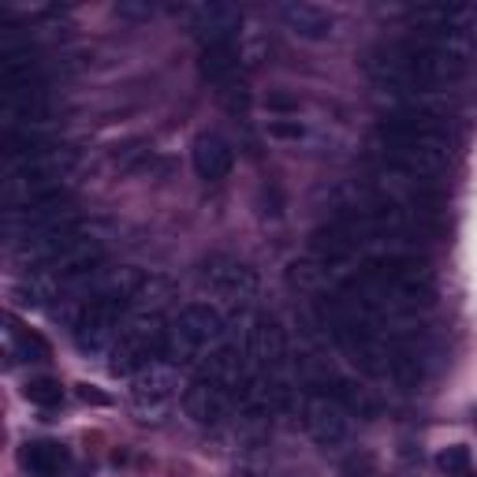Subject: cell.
Returning a JSON list of instances; mask_svg holds the SVG:
<instances>
[{
  "mask_svg": "<svg viewBox=\"0 0 477 477\" xmlns=\"http://www.w3.org/2000/svg\"><path fill=\"white\" fill-rule=\"evenodd\" d=\"M79 153L67 146H52L30 161L12 165L8 180H4V205L8 209H23L34 202H49L64 194V180L75 172Z\"/></svg>",
  "mask_w": 477,
  "mask_h": 477,
  "instance_id": "obj_1",
  "label": "cell"
},
{
  "mask_svg": "<svg viewBox=\"0 0 477 477\" xmlns=\"http://www.w3.org/2000/svg\"><path fill=\"white\" fill-rule=\"evenodd\" d=\"M232 403H235V396L209 377H198L194 384L183 388V411H187V418L198 421V426H217V421H224L227 411H232Z\"/></svg>",
  "mask_w": 477,
  "mask_h": 477,
  "instance_id": "obj_2",
  "label": "cell"
},
{
  "mask_svg": "<svg viewBox=\"0 0 477 477\" xmlns=\"http://www.w3.org/2000/svg\"><path fill=\"white\" fill-rule=\"evenodd\" d=\"M172 328L183 335L187 343H194L205 355L209 347H217L220 343V335H224V317L220 310H213L209 303H187L180 313H175V321Z\"/></svg>",
  "mask_w": 477,
  "mask_h": 477,
  "instance_id": "obj_3",
  "label": "cell"
},
{
  "mask_svg": "<svg viewBox=\"0 0 477 477\" xmlns=\"http://www.w3.org/2000/svg\"><path fill=\"white\" fill-rule=\"evenodd\" d=\"M242 23V12L235 4H224V0H209V4L194 8V34L202 38V45H224V42H235Z\"/></svg>",
  "mask_w": 477,
  "mask_h": 477,
  "instance_id": "obj_4",
  "label": "cell"
},
{
  "mask_svg": "<svg viewBox=\"0 0 477 477\" xmlns=\"http://www.w3.org/2000/svg\"><path fill=\"white\" fill-rule=\"evenodd\" d=\"M205 284L213 291H220L224 298H232V303H250L254 291H258V276L246 269L242 261L213 258L205 265Z\"/></svg>",
  "mask_w": 477,
  "mask_h": 477,
  "instance_id": "obj_5",
  "label": "cell"
},
{
  "mask_svg": "<svg viewBox=\"0 0 477 477\" xmlns=\"http://www.w3.org/2000/svg\"><path fill=\"white\" fill-rule=\"evenodd\" d=\"M306 429H310V436L321 448L343 444V436H347V414H343V406L335 403V399H328V396H310L306 399Z\"/></svg>",
  "mask_w": 477,
  "mask_h": 477,
  "instance_id": "obj_6",
  "label": "cell"
},
{
  "mask_svg": "<svg viewBox=\"0 0 477 477\" xmlns=\"http://www.w3.org/2000/svg\"><path fill=\"white\" fill-rule=\"evenodd\" d=\"M175 388H180V381H175V365L168 362H146L138 373H131V396L142 406L168 403L175 396Z\"/></svg>",
  "mask_w": 477,
  "mask_h": 477,
  "instance_id": "obj_7",
  "label": "cell"
},
{
  "mask_svg": "<svg viewBox=\"0 0 477 477\" xmlns=\"http://www.w3.org/2000/svg\"><path fill=\"white\" fill-rule=\"evenodd\" d=\"M411 19L429 34H466L477 23L473 4H421L411 12Z\"/></svg>",
  "mask_w": 477,
  "mask_h": 477,
  "instance_id": "obj_8",
  "label": "cell"
},
{
  "mask_svg": "<svg viewBox=\"0 0 477 477\" xmlns=\"http://www.w3.org/2000/svg\"><path fill=\"white\" fill-rule=\"evenodd\" d=\"M190 157H194V172H198L205 183H220L235 168L232 146H227L224 138H217V135H198V138H194Z\"/></svg>",
  "mask_w": 477,
  "mask_h": 477,
  "instance_id": "obj_9",
  "label": "cell"
},
{
  "mask_svg": "<svg viewBox=\"0 0 477 477\" xmlns=\"http://www.w3.org/2000/svg\"><path fill=\"white\" fill-rule=\"evenodd\" d=\"M246 355H250L261 369H276L280 362L288 358L284 328H280L273 317H258L254 328H250V343H246Z\"/></svg>",
  "mask_w": 477,
  "mask_h": 477,
  "instance_id": "obj_10",
  "label": "cell"
},
{
  "mask_svg": "<svg viewBox=\"0 0 477 477\" xmlns=\"http://www.w3.org/2000/svg\"><path fill=\"white\" fill-rule=\"evenodd\" d=\"M280 15H284V23L291 27V34H298V38H306V42H325L332 38V15L325 8H317V4H284L280 8Z\"/></svg>",
  "mask_w": 477,
  "mask_h": 477,
  "instance_id": "obj_11",
  "label": "cell"
},
{
  "mask_svg": "<svg viewBox=\"0 0 477 477\" xmlns=\"http://www.w3.org/2000/svg\"><path fill=\"white\" fill-rule=\"evenodd\" d=\"M202 377L224 384L227 392L235 396V388L250 377V373H246V355H242L239 347H217V350H209L205 365H202Z\"/></svg>",
  "mask_w": 477,
  "mask_h": 477,
  "instance_id": "obj_12",
  "label": "cell"
},
{
  "mask_svg": "<svg viewBox=\"0 0 477 477\" xmlns=\"http://www.w3.org/2000/svg\"><path fill=\"white\" fill-rule=\"evenodd\" d=\"M19 458L34 477H60L72 466V455H67V448L57 444V440H34V444H27L19 451Z\"/></svg>",
  "mask_w": 477,
  "mask_h": 477,
  "instance_id": "obj_13",
  "label": "cell"
},
{
  "mask_svg": "<svg viewBox=\"0 0 477 477\" xmlns=\"http://www.w3.org/2000/svg\"><path fill=\"white\" fill-rule=\"evenodd\" d=\"M8 358H27V362H49L52 347L45 335H38L34 328H19L15 321H8Z\"/></svg>",
  "mask_w": 477,
  "mask_h": 477,
  "instance_id": "obj_14",
  "label": "cell"
},
{
  "mask_svg": "<svg viewBox=\"0 0 477 477\" xmlns=\"http://www.w3.org/2000/svg\"><path fill=\"white\" fill-rule=\"evenodd\" d=\"M335 403L343 406V414H355V418H362V421H373V418H381V403L365 392V388H358V384H350V381H335Z\"/></svg>",
  "mask_w": 477,
  "mask_h": 477,
  "instance_id": "obj_15",
  "label": "cell"
},
{
  "mask_svg": "<svg viewBox=\"0 0 477 477\" xmlns=\"http://www.w3.org/2000/svg\"><path fill=\"white\" fill-rule=\"evenodd\" d=\"M239 72V49L235 42H224V45H205L202 49V75L213 79V82H224Z\"/></svg>",
  "mask_w": 477,
  "mask_h": 477,
  "instance_id": "obj_16",
  "label": "cell"
},
{
  "mask_svg": "<svg viewBox=\"0 0 477 477\" xmlns=\"http://www.w3.org/2000/svg\"><path fill=\"white\" fill-rule=\"evenodd\" d=\"M23 396L30 403H38V406H57L64 399V388H60V381H52V377H30L23 384Z\"/></svg>",
  "mask_w": 477,
  "mask_h": 477,
  "instance_id": "obj_17",
  "label": "cell"
},
{
  "mask_svg": "<svg viewBox=\"0 0 477 477\" xmlns=\"http://www.w3.org/2000/svg\"><path fill=\"white\" fill-rule=\"evenodd\" d=\"M436 466L444 470L448 477H463V473L470 470V448H466V444L444 448V451H440V458H436Z\"/></svg>",
  "mask_w": 477,
  "mask_h": 477,
  "instance_id": "obj_18",
  "label": "cell"
},
{
  "mask_svg": "<svg viewBox=\"0 0 477 477\" xmlns=\"http://www.w3.org/2000/svg\"><path fill=\"white\" fill-rule=\"evenodd\" d=\"M306 131L298 119H269V138H280V142H298Z\"/></svg>",
  "mask_w": 477,
  "mask_h": 477,
  "instance_id": "obj_19",
  "label": "cell"
},
{
  "mask_svg": "<svg viewBox=\"0 0 477 477\" xmlns=\"http://www.w3.org/2000/svg\"><path fill=\"white\" fill-rule=\"evenodd\" d=\"M75 396L82 403H90V406H109V396H104L97 384H75Z\"/></svg>",
  "mask_w": 477,
  "mask_h": 477,
  "instance_id": "obj_20",
  "label": "cell"
},
{
  "mask_svg": "<svg viewBox=\"0 0 477 477\" xmlns=\"http://www.w3.org/2000/svg\"><path fill=\"white\" fill-rule=\"evenodd\" d=\"M265 109H273V112H298V97H291V94H269V97H265Z\"/></svg>",
  "mask_w": 477,
  "mask_h": 477,
  "instance_id": "obj_21",
  "label": "cell"
},
{
  "mask_svg": "<svg viewBox=\"0 0 477 477\" xmlns=\"http://www.w3.org/2000/svg\"><path fill=\"white\" fill-rule=\"evenodd\" d=\"M116 12H119V15H150V8H146V4H119Z\"/></svg>",
  "mask_w": 477,
  "mask_h": 477,
  "instance_id": "obj_22",
  "label": "cell"
},
{
  "mask_svg": "<svg viewBox=\"0 0 477 477\" xmlns=\"http://www.w3.org/2000/svg\"><path fill=\"white\" fill-rule=\"evenodd\" d=\"M463 477H477V470H466V473H463Z\"/></svg>",
  "mask_w": 477,
  "mask_h": 477,
  "instance_id": "obj_23",
  "label": "cell"
}]
</instances>
